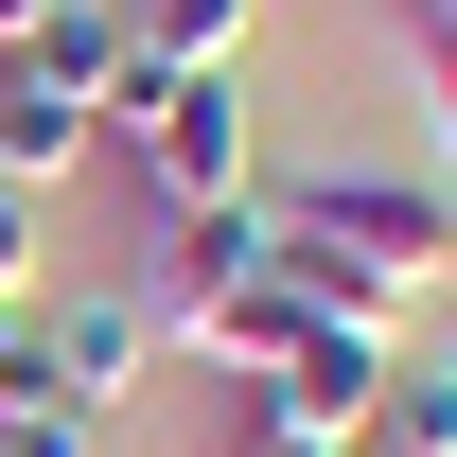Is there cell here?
Listing matches in <instances>:
<instances>
[{"mask_svg":"<svg viewBox=\"0 0 457 457\" xmlns=\"http://www.w3.org/2000/svg\"><path fill=\"white\" fill-rule=\"evenodd\" d=\"M264 246H282V282L317 299V317H370V335H404L422 299L457 282V194L440 176H264Z\"/></svg>","mask_w":457,"mask_h":457,"instance_id":"obj_1","label":"cell"},{"mask_svg":"<svg viewBox=\"0 0 457 457\" xmlns=\"http://www.w3.org/2000/svg\"><path fill=\"white\" fill-rule=\"evenodd\" d=\"M106 141L141 159V194H159V212H228V194H264V176H246V88H228V71L141 54V71L106 88Z\"/></svg>","mask_w":457,"mask_h":457,"instance_id":"obj_2","label":"cell"},{"mask_svg":"<svg viewBox=\"0 0 457 457\" xmlns=\"http://www.w3.org/2000/svg\"><path fill=\"white\" fill-rule=\"evenodd\" d=\"M141 352H159V317H141V299L123 282H36L18 299V404H71V422H123V404H141Z\"/></svg>","mask_w":457,"mask_h":457,"instance_id":"obj_3","label":"cell"},{"mask_svg":"<svg viewBox=\"0 0 457 457\" xmlns=\"http://www.w3.org/2000/svg\"><path fill=\"white\" fill-rule=\"evenodd\" d=\"M387 370H404V335H370V317H317V335L264 370V404H282V422H317L335 457H370V404H387Z\"/></svg>","mask_w":457,"mask_h":457,"instance_id":"obj_4","label":"cell"},{"mask_svg":"<svg viewBox=\"0 0 457 457\" xmlns=\"http://www.w3.org/2000/svg\"><path fill=\"white\" fill-rule=\"evenodd\" d=\"M282 246H264V194H228V212H159V282H141V317L159 335H194L228 282H264Z\"/></svg>","mask_w":457,"mask_h":457,"instance_id":"obj_5","label":"cell"},{"mask_svg":"<svg viewBox=\"0 0 457 457\" xmlns=\"http://www.w3.org/2000/svg\"><path fill=\"white\" fill-rule=\"evenodd\" d=\"M88 141H106V123L71 106L54 71H36V54H0V176H18V194H54V176L88 159Z\"/></svg>","mask_w":457,"mask_h":457,"instance_id":"obj_6","label":"cell"},{"mask_svg":"<svg viewBox=\"0 0 457 457\" xmlns=\"http://www.w3.org/2000/svg\"><path fill=\"white\" fill-rule=\"evenodd\" d=\"M18 54H36V71H54V88H71V106L106 123V88H123V71H141V18H123V0H54V18H36Z\"/></svg>","mask_w":457,"mask_h":457,"instance_id":"obj_7","label":"cell"},{"mask_svg":"<svg viewBox=\"0 0 457 457\" xmlns=\"http://www.w3.org/2000/svg\"><path fill=\"white\" fill-rule=\"evenodd\" d=\"M299 335H317V299H299V282H282V264H264V282H228V299H212V317H194V352H212L228 387H264V370H282V352H299Z\"/></svg>","mask_w":457,"mask_h":457,"instance_id":"obj_8","label":"cell"},{"mask_svg":"<svg viewBox=\"0 0 457 457\" xmlns=\"http://www.w3.org/2000/svg\"><path fill=\"white\" fill-rule=\"evenodd\" d=\"M370 457H457V352H404L370 404Z\"/></svg>","mask_w":457,"mask_h":457,"instance_id":"obj_9","label":"cell"},{"mask_svg":"<svg viewBox=\"0 0 457 457\" xmlns=\"http://www.w3.org/2000/svg\"><path fill=\"white\" fill-rule=\"evenodd\" d=\"M264 0H141V54H176V71H228V36H246Z\"/></svg>","mask_w":457,"mask_h":457,"instance_id":"obj_10","label":"cell"},{"mask_svg":"<svg viewBox=\"0 0 457 457\" xmlns=\"http://www.w3.org/2000/svg\"><path fill=\"white\" fill-rule=\"evenodd\" d=\"M404 54H422V123H440V194H457V0H404Z\"/></svg>","mask_w":457,"mask_h":457,"instance_id":"obj_11","label":"cell"},{"mask_svg":"<svg viewBox=\"0 0 457 457\" xmlns=\"http://www.w3.org/2000/svg\"><path fill=\"white\" fill-rule=\"evenodd\" d=\"M0 457H106V422H71V404H0Z\"/></svg>","mask_w":457,"mask_h":457,"instance_id":"obj_12","label":"cell"},{"mask_svg":"<svg viewBox=\"0 0 457 457\" xmlns=\"http://www.w3.org/2000/svg\"><path fill=\"white\" fill-rule=\"evenodd\" d=\"M54 282V264H36V194H18V176H0V317H18V299Z\"/></svg>","mask_w":457,"mask_h":457,"instance_id":"obj_13","label":"cell"},{"mask_svg":"<svg viewBox=\"0 0 457 457\" xmlns=\"http://www.w3.org/2000/svg\"><path fill=\"white\" fill-rule=\"evenodd\" d=\"M228 457H335V440H317V422H282V404L246 387V404H228Z\"/></svg>","mask_w":457,"mask_h":457,"instance_id":"obj_14","label":"cell"},{"mask_svg":"<svg viewBox=\"0 0 457 457\" xmlns=\"http://www.w3.org/2000/svg\"><path fill=\"white\" fill-rule=\"evenodd\" d=\"M36 18H54V0H0V54H18V36H36Z\"/></svg>","mask_w":457,"mask_h":457,"instance_id":"obj_15","label":"cell"},{"mask_svg":"<svg viewBox=\"0 0 457 457\" xmlns=\"http://www.w3.org/2000/svg\"><path fill=\"white\" fill-rule=\"evenodd\" d=\"M0 404H18V317H0Z\"/></svg>","mask_w":457,"mask_h":457,"instance_id":"obj_16","label":"cell"}]
</instances>
